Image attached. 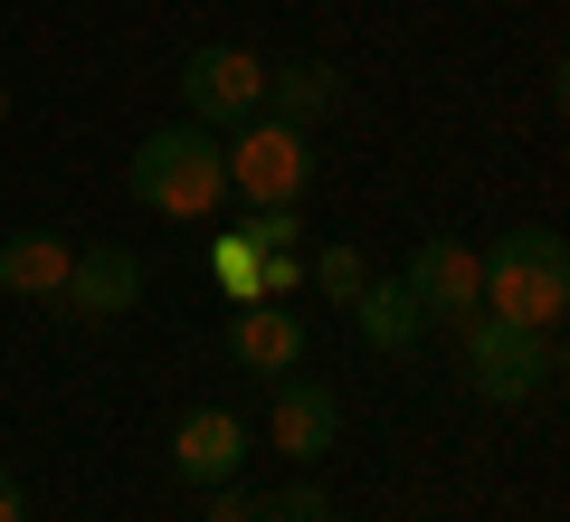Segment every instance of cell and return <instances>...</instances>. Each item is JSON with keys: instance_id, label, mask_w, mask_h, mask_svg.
<instances>
[{"instance_id": "6da1fadb", "label": "cell", "mask_w": 570, "mask_h": 522, "mask_svg": "<svg viewBox=\"0 0 570 522\" xmlns=\"http://www.w3.org/2000/svg\"><path fill=\"white\" fill-rule=\"evenodd\" d=\"M134 200L142 209H163V219H219V200H228V161H219V142H209V124H153V134L134 142Z\"/></svg>"}, {"instance_id": "7a4b0ae2", "label": "cell", "mask_w": 570, "mask_h": 522, "mask_svg": "<svg viewBox=\"0 0 570 522\" xmlns=\"http://www.w3.org/2000/svg\"><path fill=\"white\" fill-rule=\"evenodd\" d=\"M475 285H485V314L551 333V323L570 314V247H561V228H504L494 247H475Z\"/></svg>"}, {"instance_id": "3957f363", "label": "cell", "mask_w": 570, "mask_h": 522, "mask_svg": "<svg viewBox=\"0 0 570 522\" xmlns=\"http://www.w3.org/2000/svg\"><path fill=\"white\" fill-rule=\"evenodd\" d=\"M456 362H466V390L485 408H523L561 381V342L532 333V323H504V314H466L456 323Z\"/></svg>"}, {"instance_id": "277c9868", "label": "cell", "mask_w": 570, "mask_h": 522, "mask_svg": "<svg viewBox=\"0 0 570 522\" xmlns=\"http://www.w3.org/2000/svg\"><path fill=\"white\" fill-rule=\"evenodd\" d=\"M219 161H228V200H247V209H305V190H314V142L276 115H247Z\"/></svg>"}, {"instance_id": "5b68a950", "label": "cell", "mask_w": 570, "mask_h": 522, "mask_svg": "<svg viewBox=\"0 0 570 522\" xmlns=\"http://www.w3.org/2000/svg\"><path fill=\"white\" fill-rule=\"evenodd\" d=\"M181 105H190V124H209V134H238L247 115H266V58L257 48H238V39H209V48H190L181 58Z\"/></svg>"}, {"instance_id": "8992f818", "label": "cell", "mask_w": 570, "mask_h": 522, "mask_svg": "<svg viewBox=\"0 0 570 522\" xmlns=\"http://www.w3.org/2000/svg\"><path fill=\"white\" fill-rule=\"evenodd\" d=\"M400 285H409V304H419L428 323H466V314H485V285H475V247L466 238H419L409 247V266H400Z\"/></svg>"}, {"instance_id": "52a82bcc", "label": "cell", "mask_w": 570, "mask_h": 522, "mask_svg": "<svg viewBox=\"0 0 570 522\" xmlns=\"http://www.w3.org/2000/svg\"><path fill=\"white\" fill-rule=\"evenodd\" d=\"M58 304H67V323H115V314H134V304H142V257H134V247H77V257H67Z\"/></svg>"}, {"instance_id": "ba28073f", "label": "cell", "mask_w": 570, "mask_h": 522, "mask_svg": "<svg viewBox=\"0 0 570 522\" xmlns=\"http://www.w3.org/2000/svg\"><path fill=\"white\" fill-rule=\"evenodd\" d=\"M305 314L295 304H238L228 314V362L247 371V381H285V371H305Z\"/></svg>"}, {"instance_id": "9c48e42d", "label": "cell", "mask_w": 570, "mask_h": 522, "mask_svg": "<svg viewBox=\"0 0 570 522\" xmlns=\"http://www.w3.org/2000/svg\"><path fill=\"white\" fill-rule=\"evenodd\" d=\"M276 390V408H266V437H276V456H295V465H314V456H333V437H343V400H333L324 381H266Z\"/></svg>"}, {"instance_id": "30bf717a", "label": "cell", "mask_w": 570, "mask_h": 522, "mask_svg": "<svg viewBox=\"0 0 570 522\" xmlns=\"http://www.w3.org/2000/svg\"><path fill=\"white\" fill-rule=\"evenodd\" d=\"M238 465H247L238 408H181V427H171V475H181L190 494H209V484H228Z\"/></svg>"}, {"instance_id": "8fae6325", "label": "cell", "mask_w": 570, "mask_h": 522, "mask_svg": "<svg viewBox=\"0 0 570 522\" xmlns=\"http://www.w3.org/2000/svg\"><path fill=\"white\" fill-rule=\"evenodd\" d=\"M343 67L333 58H285V67H266V115L276 124H295V134H305V124H324V115H343Z\"/></svg>"}, {"instance_id": "7c38bea8", "label": "cell", "mask_w": 570, "mask_h": 522, "mask_svg": "<svg viewBox=\"0 0 570 522\" xmlns=\"http://www.w3.org/2000/svg\"><path fill=\"white\" fill-rule=\"evenodd\" d=\"M67 257H77V247H67L58 228H10V238H0V295H20V304H58Z\"/></svg>"}, {"instance_id": "4fadbf2b", "label": "cell", "mask_w": 570, "mask_h": 522, "mask_svg": "<svg viewBox=\"0 0 570 522\" xmlns=\"http://www.w3.org/2000/svg\"><path fill=\"white\" fill-rule=\"evenodd\" d=\"M343 314H352V333H362L371 352H409V342L428 333V314H419V304H409V285H400V276H371L362 295L343 304Z\"/></svg>"}, {"instance_id": "5bb4252c", "label": "cell", "mask_w": 570, "mask_h": 522, "mask_svg": "<svg viewBox=\"0 0 570 522\" xmlns=\"http://www.w3.org/2000/svg\"><path fill=\"white\" fill-rule=\"evenodd\" d=\"M209 276H219L228 304H257V247H247L238 228H219V238H209Z\"/></svg>"}, {"instance_id": "9a60e30c", "label": "cell", "mask_w": 570, "mask_h": 522, "mask_svg": "<svg viewBox=\"0 0 570 522\" xmlns=\"http://www.w3.org/2000/svg\"><path fill=\"white\" fill-rule=\"evenodd\" d=\"M305 285H324L333 304H352V295L371 285V266H362V247H314V257H305Z\"/></svg>"}, {"instance_id": "2e32d148", "label": "cell", "mask_w": 570, "mask_h": 522, "mask_svg": "<svg viewBox=\"0 0 570 522\" xmlns=\"http://www.w3.org/2000/svg\"><path fill=\"white\" fill-rule=\"evenodd\" d=\"M238 238L257 247V257H276V247H295V238H305V209H247V219H238Z\"/></svg>"}, {"instance_id": "e0dca14e", "label": "cell", "mask_w": 570, "mask_h": 522, "mask_svg": "<svg viewBox=\"0 0 570 522\" xmlns=\"http://www.w3.org/2000/svg\"><path fill=\"white\" fill-rule=\"evenodd\" d=\"M266 522H333V503H324V484H314V475H295L285 494H266Z\"/></svg>"}, {"instance_id": "ac0fdd59", "label": "cell", "mask_w": 570, "mask_h": 522, "mask_svg": "<svg viewBox=\"0 0 570 522\" xmlns=\"http://www.w3.org/2000/svg\"><path fill=\"white\" fill-rule=\"evenodd\" d=\"M209 522H266V494H247L238 475H228V484H209Z\"/></svg>"}, {"instance_id": "d6986e66", "label": "cell", "mask_w": 570, "mask_h": 522, "mask_svg": "<svg viewBox=\"0 0 570 522\" xmlns=\"http://www.w3.org/2000/svg\"><path fill=\"white\" fill-rule=\"evenodd\" d=\"M0 522H29V494H20V475L0 465Z\"/></svg>"}, {"instance_id": "ffe728a7", "label": "cell", "mask_w": 570, "mask_h": 522, "mask_svg": "<svg viewBox=\"0 0 570 522\" xmlns=\"http://www.w3.org/2000/svg\"><path fill=\"white\" fill-rule=\"evenodd\" d=\"M0 124H10V96H0Z\"/></svg>"}]
</instances>
